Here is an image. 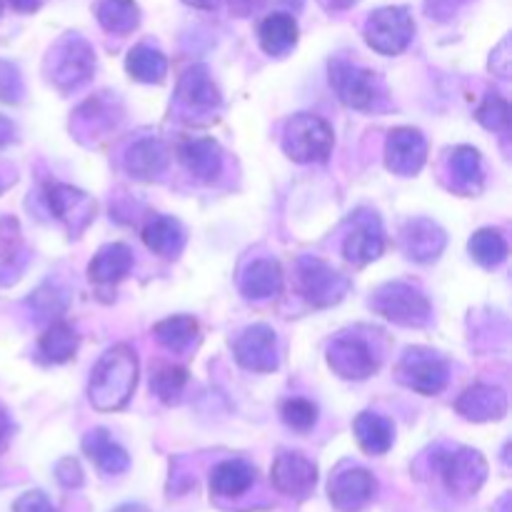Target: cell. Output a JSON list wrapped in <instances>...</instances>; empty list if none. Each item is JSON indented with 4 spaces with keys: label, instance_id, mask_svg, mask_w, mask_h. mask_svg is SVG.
<instances>
[{
    "label": "cell",
    "instance_id": "6da1fadb",
    "mask_svg": "<svg viewBox=\"0 0 512 512\" xmlns=\"http://www.w3.org/2000/svg\"><path fill=\"white\" fill-rule=\"evenodd\" d=\"M138 355L128 345H113L90 370L88 400L100 413H115L130 403L138 385Z\"/></svg>",
    "mask_w": 512,
    "mask_h": 512
},
{
    "label": "cell",
    "instance_id": "7a4b0ae2",
    "mask_svg": "<svg viewBox=\"0 0 512 512\" xmlns=\"http://www.w3.org/2000/svg\"><path fill=\"white\" fill-rule=\"evenodd\" d=\"M95 73V50L83 35L65 33L48 58V78L60 93L83 88Z\"/></svg>",
    "mask_w": 512,
    "mask_h": 512
},
{
    "label": "cell",
    "instance_id": "3957f363",
    "mask_svg": "<svg viewBox=\"0 0 512 512\" xmlns=\"http://www.w3.org/2000/svg\"><path fill=\"white\" fill-rule=\"evenodd\" d=\"M370 305L388 323L400 325V328H425L433 320L428 295L415 285L400 283V280L380 285L373 293Z\"/></svg>",
    "mask_w": 512,
    "mask_h": 512
},
{
    "label": "cell",
    "instance_id": "277c9868",
    "mask_svg": "<svg viewBox=\"0 0 512 512\" xmlns=\"http://www.w3.org/2000/svg\"><path fill=\"white\" fill-rule=\"evenodd\" d=\"M333 128L313 113H298L285 123L283 150L293 163H325L333 153Z\"/></svg>",
    "mask_w": 512,
    "mask_h": 512
},
{
    "label": "cell",
    "instance_id": "5b68a950",
    "mask_svg": "<svg viewBox=\"0 0 512 512\" xmlns=\"http://www.w3.org/2000/svg\"><path fill=\"white\" fill-rule=\"evenodd\" d=\"M298 290L313 308H333L350 293V278L315 255H300L295 263Z\"/></svg>",
    "mask_w": 512,
    "mask_h": 512
},
{
    "label": "cell",
    "instance_id": "8992f818",
    "mask_svg": "<svg viewBox=\"0 0 512 512\" xmlns=\"http://www.w3.org/2000/svg\"><path fill=\"white\" fill-rule=\"evenodd\" d=\"M433 463L440 478H443L445 488L453 495H458V498L475 495L483 488L485 480H488V463L473 448H463V445L443 448L435 453Z\"/></svg>",
    "mask_w": 512,
    "mask_h": 512
},
{
    "label": "cell",
    "instance_id": "52a82bcc",
    "mask_svg": "<svg viewBox=\"0 0 512 512\" xmlns=\"http://www.w3.org/2000/svg\"><path fill=\"white\" fill-rule=\"evenodd\" d=\"M398 380L420 395H440L450 383V363L433 348L413 345L398 363Z\"/></svg>",
    "mask_w": 512,
    "mask_h": 512
},
{
    "label": "cell",
    "instance_id": "ba28073f",
    "mask_svg": "<svg viewBox=\"0 0 512 512\" xmlns=\"http://www.w3.org/2000/svg\"><path fill=\"white\" fill-rule=\"evenodd\" d=\"M365 43L380 55H400L413 43L415 23L413 15L403 5H385L373 10L365 20Z\"/></svg>",
    "mask_w": 512,
    "mask_h": 512
},
{
    "label": "cell",
    "instance_id": "9c48e42d",
    "mask_svg": "<svg viewBox=\"0 0 512 512\" xmlns=\"http://www.w3.org/2000/svg\"><path fill=\"white\" fill-rule=\"evenodd\" d=\"M330 88L335 90L338 100L353 110H373L378 100L383 98L380 80L373 70L355 65L345 58L330 60L328 65Z\"/></svg>",
    "mask_w": 512,
    "mask_h": 512
},
{
    "label": "cell",
    "instance_id": "30bf717a",
    "mask_svg": "<svg viewBox=\"0 0 512 512\" xmlns=\"http://www.w3.org/2000/svg\"><path fill=\"white\" fill-rule=\"evenodd\" d=\"M328 358L330 370L343 380H368L378 373L380 358L365 338L355 333H340L330 340L328 345Z\"/></svg>",
    "mask_w": 512,
    "mask_h": 512
},
{
    "label": "cell",
    "instance_id": "8fae6325",
    "mask_svg": "<svg viewBox=\"0 0 512 512\" xmlns=\"http://www.w3.org/2000/svg\"><path fill=\"white\" fill-rule=\"evenodd\" d=\"M233 355L235 363L248 373H275L280 368L278 335L265 323L248 325L235 335Z\"/></svg>",
    "mask_w": 512,
    "mask_h": 512
},
{
    "label": "cell",
    "instance_id": "7c38bea8",
    "mask_svg": "<svg viewBox=\"0 0 512 512\" xmlns=\"http://www.w3.org/2000/svg\"><path fill=\"white\" fill-rule=\"evenodd\" d=\"M385 253L383 220L373 210H355L348 220L343 255L353 265H368Z\"/></svg>",
    "mask_w": 512,
    "mask_h": 512
},
{
    "label": "cell",
    "instance_id": "4fadbf2b",
    "mask_svg": "<svg viewBox=\"0 0 512 512\" xmlns=\"http://www.w3.org/2000/svg\"><path fill=\"white\" fill-rule=\"evenodd\" d=\"M43 198L45 203H48L50 213H53L73 235L83 233V230L95 220V213H98V203H95L93 195H88L80 188H73V185H45Z\"/></svg>",
    "mask_w": 512,
    "mask_h": 512
},
{
    "label": "cell",
    "instance_id": "5bb4252c",
    "mask_svg": "<svg viewBox=\"0 0 512 512\" xmlns=\"http://www.w3.org/2000/svg\"><path fill=\"white\" fill-rule=\"evenodd\" d=\"M428 163V140L418 128H395L385 140V168L395 175H418Z\"/></svg>",
    "mask_w": 512,
    "mask_h": 512
},
{
    "label": "cell",
    "instance_id": "9a60e30c",
    "mask_svg": "<svg viewBox=\"0 0 512 512\" xmlns=\"http://www.w3.org/2000/svg\"><path fill=\"white\" fill-rule=\"evenodd\" d=\"M378 493V480L365 468H345L330 480V503L340 512H360Z\"/></svg>",
    "mask_w": 512,
    "mask_h": 512
},
{
    "label": "cell",
    "instance_id": "2e32d148",
    "mask_svg": "<svg viewBox=\"0 0 512 512\" xmlns=\"http://www.w3.org/2000/svg\"><path fill=\"white\" fill-rule=\"evenodd\" d=\"M270 483L288 498H308L318 485V468L300 453H280L270 468Z\"/></svg>",
    "mask_w": 512,
    "mask_h": 512
},
{
    "label": "cell",
    "instance_id": "e0dca14e",
    "mask_svg": "<svg viewBox=\"0 0 512 512\" xmlns=\"http://www.w3.org/2000/svg\"><path fill=\"white\" fill-rule=\"evenodd\" d=\"M455 410L470 423H493V420H503L508 413V395L498 385L478 383L458 395Z\"/></svg>",
    "mask_w": 512,
    "mask_h": 512
},
{
    "label": "cell",
    "instance_id": "ac0fdd59",
    "mask_svg": "<svg viewBox=\"0 0 512 512\" xmlns=\"http://www.w3.org/2000/svg\"><path fill=\"white\" fill-rule=\"evenodd\" d=\"M403 250L415 263H435L448 245V235L435 220L413 218L403 228Z\"/></svg>",
    "mask_w": 512,
    "mask_h": 512
},
{
    "label": "cell",
    "instance_id": "d6986e66",
    "mask_svg": "<svg viewBox=\"0 0 512 512\" xmlns=\"http://www.w3.org/2000/svg\"><path fill=\"white\" fill-rule=\"evenodd\" d=\"M170 153L163 140L158 138H140L125 150L123 168L130 178L135 180H153L165 173Z\"/></svg>",
    "mask_w": 512,
    "mask_h": 512
},
{
    "label": "cell",
    "instance_id": "ffe728a7",
    "mask_svg": "<svg viewBox=\"0 0 512 512\" xmlns=\"http://www.w3.org/2000/svg\"><path fill=\"white\" fill-rule=\"evenodd\" d=\"M178 158L193 178L205 180V183L218 178L220 170H223V150H220L218 140L213 138L185 140L178 150Z\"/></svg>",
    "mask_w": 512,
    "mask_h": 512
},
{
    "label": "cell",
    "instance_id": "44dd1931",
    "mask_svg": "<svg viewBox=\"0 0 512 512\" xmlns=\"http://www.w3.org/2000/svg\"><path fill=\"white\" fill-rule=\"evenodd\" d=\"M83 453L95 463V468L105 475H123L130 468L128 450L110 438L105 428L88 430L83 435Z\"/></svg>",
    "mask_w": 512,
    "mask_h": 512
},
{
    "label": "cell",
    "instance_id": "7402d4cb",
    "mask_svg": "<svg viewBox=\"0 0 512 512\" xmlns=\"http://www.w3.org/2000/svg\"><path fill=\"white\" fill-rule=\"evenodd\" d=\"M283 290V268L273 258H258L245 265L240 275V293L248 300L278 298Z\"/></svg>",
    "mask_w": 512,
    "mask_h": 512
},
{
    "label": "cell",
    "instance_id": "603a6c76",
    "mask_svg": "<svg viewBox=\"0 0 512 512\" xmlns=\"http://www.w3.org/2000/svg\"><path fill=\"white\" fill-rule=\"evenodd\" d=\"M178 100L188 110H213L220 105V90L205 65H193L178 83Z\"/></svg>",
    "mask_w": 512,
    "mask_h": 512
},
{
    "label": "cell",
    "instance_id": "cb8c5ba5",
    "mask_svg": "<svg viewBox=\"0 0 512 512\" xmlns=\"http://www.w3.org/2000/svg\"><path fill=\"white\" fill-rule=\"evenodd\" d=\"M133 268V250L123 243H108L93 255L88 265L90 283L115 285Z\"/></svg>",
    "mask_w": 512,
    "mask_h": 512
},
{
    "label": "cell",
    "instance_id": "d4e9b609",
    "mask_svg": "<svg viewBox=\"0 0 512 512\" xmlns=\"http://www.w3.org/2000/svg\"><path fill=\"white\" fill-rule=\"evenodd\" d=\"M143 243L160 258H178L185 248V228L170 215H155L145 223Z\"/></svg>",
    "mask_w": 512,
    "mask_h": 512
},
{
    "label": "cell",
    "instance_id": "484cf974",
    "mask_svg": "<svg viewBox=\"0 0 512 512\" xmlns=\"http://www.w3.org/2000/svg\"><path fill=\"white\" fill-rule=\"evenodd\" d=\"M298 23L290 13H273L260 23L258 40L260 48L270 55V58H285L290 50L298 45Z\"/></svg>",
    "mask_w": 512,
    "mask_h": 512
},
{
    "label": "cell",
    "instance_id": "4316f807",
    "mask_svg": "<svg viewBox=\"0 0 512 512\" xmlns=\"http://www.w3.org/2000/svg\"><path fill=\"white\" fill-rule=\"evenodd\" d=\"M80 348V335L65 320H55L48 325L43 335L38 340V355L40 360H45L48 365H63L68 360L75 358Z\"/></svg>",
    "mask_w": 512,
    "mask_h": 512
},
{
    "label": "cell",
    "instance_id": "83f0119b",
    "mask_svg": "<svg viewBox=\"0 0 512 512\" xmlns=\"http://www.w3.org/2000/svg\"><path fill=\"white\" fill-rule=\"evenodd\" d=\"M353 433L368 455H385L395 443L393 423L378 413H360L353 423Z\"/></svg>",
    "mask_w": 512,
    "mask_h": 512
},
{
    "label": "cell",
    "instance_id": "f1b7e54d",
    "mask_svg": "<svg viewBox=\"0 0 512 512\" xmlns=\"http://www.w3.org/2000/svg\"><path fill=\"white\" fill-rule=\"evenodd\" d=\"M255 485V468L248 460H225L210 473V490L220 498H238Z\"/></svg>",
    "mask_w": 512,
    "mask_h": 512
},
{
    "label": "cell",
    "instance_id": "f546056e",
    "mask_svg": "<svg viewBox=\"0 0 512 512\" xmlns=\"http://www.w3.org/2000/svg\"><path fill=\"white\" fill-rule=\"evenodd\" d=\"M125 70L138 83L158 85L168 75V58L153 45H135L125 58Z\"/></svg>",
    "mask_w": 512,
    "mask_h": 512
},
{
    "label": "cell",
    "instance_id": "4dcf8cb0",
    "mask_svg": "<svg viewBox=\"0 0 512 512\" xmlns=\"http://www.w3.org/2000/svg\"><path fill=\"white\" fill-rule=\"evenodd\" d=\"M100 28L113 35H128L140 25V8L135 0H100L95 5Z\"/></svg>",
    "mask_w": 512,
    "mask_h": 512
},
{
    "label": "cell",
    "instance_id": "1f68e13d",
    "mask_svg": "<svg viewBox=\"0 0 512 512\" xmlns=\"http://www.w3.org/2000/svg\"><path fill=\"white\" fill-rule=\"evenodd\" d=\"M155 340L170 353H183L198 338V320L193 315H173V318L160 320L153 328Z\"/></svg>",
    "mask_w": 512,
    "mask_h": 512
},
{
    "label": "cell",
    "instance_id": "d6a6232c",
    "mask_svg": "<svg viewBox=\"0 0 512 512\" xmlns=\"http://www.w3.org/2000/svg\"><path fill=\"white\" fill-rule=\"evenodd\" d=\"M450 173L455 175L460 188L468 190V193H478L485 180L480 150L473 148V145H458L450 155Z\"/></svg>",
    "mask_w": 512,
    "mask_h": 512
},
{
    "label": "cell",
    "instance_id": "836d02e7",
    "mask_svg": "<svg viewBox=\"0 0 512 512\" xmlns=\"http://www.w3.org/2000/svg\"><path fill=\"white\" fill-rule=\"evenodd\" d=\"M468 253L483 268H498L508 258V240L498 228H480L468 240Z\"/></svg>",
    "mask_w": 512,
    "mask_h": 512
},
{
    "label": "cell",
    "instance_id": "e575fe53",
    "mask_svg": "<svg viewBox=\"0 0 512 512\" xmlns=\"http://www.w3.org/2000/svg\"><path fill=\"white\" fill-rule=\"evenodd\" d=\"M185 385H188V370L178 368V365H165L158 373L150 378V390H153L155 398L160 403H178L180 395L185 393Z\"/></svg>",
    "mask_w": 512,
    "mask_h": 512
},
{
    "label": "cell",
    "instance_id": "d590c367",
    "mask_svg": "<svg viewBox=\"0 0 512 512\" xmlns=\"http://www.w3.org/2000/svg\"><path fill=\"white\" fill-rule=\"evenodd\" d=\"M475 118L483 125L485 130H493V133H508L512 123V108L508 100L498 93L485 95L483 103L475 110Z\"/></svg>",
    "mask_w": 512,
    "mask_h": 512
},
{
    "label": "cell",
    "instance_id": "8d00e7d4",
    "mask_svg": "<svg viewBox=\"0 0 512 512\" xmlns=\"http://www.w3.org/2000/svg\"><path fill=\"white\" fill-rule=\"evenodd\" d=\"M28 305L38 320L58 318V315H63L65 308H68V298H65V293L58 288V285L45 283V285H40L33 295H30Z\"/></svg>",
    "mask_w": 512,
    "mask_h": 512
},
{
    "label": "cell",
    "instance_id": "74e56055",
    "mask_svg": "<svg viewBox=\"0 0 512 512\" xmlns=\"http://www.w3.org/2000/svg\"><path fill=\"white\" fill-rule=\"evenodd\" d=\"M280 418L288 428L298 430V433H308L318 425V405L308 398H290L280 408Z\"/></svg>",
    "mask_w": 512,
    "mask_h": 512
},
{
    "label": "cell",
    "instance_id": "f35d334b",
    "mask_svg": "<svg viewBox=\"0 0 512 512\" xmlns=\"http://www.w3.org/2000/svg\"><path fill=\"white\" fill-rule=\"evenodd\" d=\"M23 78L20 70L8 60H0V100L3 103H20L23 100Z\"/></svg>",
    "mask_w": 512,
    "mask_h": 512
},
{
    "label": "cell",
    "instance_id": "ab89813d",
    "mask_svg": "<svg viewBox=\"0 0 512 512\" xmlns=\"http://www.w3.org/2000/svg\"><path fill=\"white\" fill-rule=\"evenodd\" d=\"M55 478L63 488H80L85 483L83 468H80L78 460L63 458L58 465H55Z\"/></svg>",
    "mask_w": 512,
    "mask_h": 512
},
{
    "label": "cell",
    "instance_id": "60d3db41",
    "mask_svg": "<svg viewBox=\"0 0 512 512\" xmlns=\"http://www.w3.org/2000/svg\"><path fill=\"white\" fill-rule=\"evenodd\" d=\"M15 512H58L53 508V503L48 500V495L40 493V490H30V493L20 495L13 505Z\"/></svg>",
    "mask_w": 512,
    "mask_h": 512
},
{
    "label": "cell",
    "instance_id": "b9f144b4",
    "mask_svg": "<svg viewBox=\"0 0 512 512\" xmlns=\"http://www.w3.org/2000/svg\"><path fill=\"white\" fill-rule=\"evenodd\" d=\"M468 0H425V10H428L430 18L435 20H448L453 18L460 10V5H465Z\"/></svg>",
    "mask_w": 512,
    "mask_h": 512
},
{
    "label": "cell",
    "instance_id": "7bdbcfd3",
    "mask_svg": "<svg viewBox=\"0 0 512 512\" xmlns=\"http://www.w3.org/2000/svg\"><path fill=\"white\" fill-rule=\"evenodd\" d=\"M510 40L505 38L503 43L495 48V53L490 55V70H495V73L500 75V78H510Z\"/></svg>",
    "mask_w": 512,
    "mask_h": 512
},
{
    "label": "cell",
    "instance_id": "ee69618b",
    "mask_svg": "<svg viewBox=\"0 0 512 512\" xmlns=\"http://www.w3.org/2000/svg\"><path fill=\"white\" fill-rule=\"evenodd\" d=\"M10 5H13V10H18V13H35V10L40 8V0H8Z\"/></svg>",
    "mask_w": 512,
    "mask_h": 512
},
{
    "label": "cell",
    "instance_id": "f6af8a7d",
    "mask_svg": "<svg viewBox=\"0 0 512 512\" xmlns=\"http://www.w3.org/2000/svg\"><path fill=\"white\" fill-rule=\"evenodd\" d=\"M13 135H15L13 123H10L8 118H3V115H0V145L10 143V140H13Z\"/></svg>",
    "mask_w": 512,
    "mask_h": 512
},
{
    "label": "cell",
    "instance_id": "bcb514c9",
    "mask_svg": "<svg viewBox=\"0 0 512 512\" xmlns=\"http://www.w3.org/2000/svg\"><path fill=\"white\" fill-rule=\"evenodd\" d=\"M230 8L235 15H248L253 8V0H230Z\"/></svg>",
    "mask_w": 512,
    "mask_h": 512
},
{
    "label": "cell",
    "instance_id": "7dc6e473",
    "mask_svg": "<svg viewBox=\"0 0 512 512\" xmlns=\"http://www.w3.org/2000/svg\"><path fill=\"white\" fill-rule=\"evenodd\" d=\"M185 5H193V8L200 10H215L220 5V0H183Z\"/></svg>",
    "mask_w": 512,
    "mask_h": 512
},
{
    "label": "cell",
    "instance_id": "c3c4849f",
    "mask_svg": "<svg viewBox=\"0 0 512 512\" xmlns=\"http://www.w3.org/2000/svg\"><path fill=\"white\" fill-rule=\"evenodd\" d=\"M8 433H10V418H8V413L0 408V445H3V440L8 438Z\"/></svg>",
    "mask_w": 512,
    "mask_h": 512
},
{
    "label": "cell",
    "instance_id": "681fc988",
    "mask_svg": "<svg viewBox=\"0 0 512 512\" xmlns=\"http://www.w3.org/2000/svg\"><path fill=\"white\" fill-rule=\"evenodd\" d=\"M113 512H150V510L140 503H125V505H120V508H115Z\"/></svg>",
    "mask_w": 512,
    "mask_h": 512
},
{
    "label": "cell",
    "instance_id": "f907efd6",
    "mask_svg": "<svg viewBox=\"0 0 512 512\" xmlns=\"http://www.w3.org/2000/svg\"><path fill=\"white\" fill-rule=\"evenodd\" d=\"M3 188H5V185H3V180H0V193H3Z\"/></svg>",
    "mask_w": 512,
    "mask_h": 512
},
{
    "label": "cell",
    "instance_id": "816d5d0a",
    "mask_svg": "<svg viewBox=\"0 0 512 512\" xmlns=\"http://www.w3.org/2000/svg\"><path fill=\"white\" fill-rule=\"evenodd\" d=\"M0 13H3V0H0Z\"/></svg>",
    "mask_w": 512,
    "mask_h": 512
}]
</instances>
